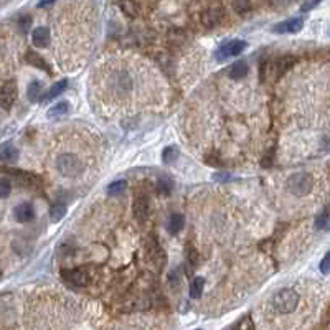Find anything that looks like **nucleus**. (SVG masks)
Segmentation results:
<instances>
[{
  "label": "nucleus",
  "mask_w": 330,
  "mask_h": 330,
  "mask_svg": "<svg viewBox=\"0 0 330 330\" xmlns=\"http://www.w3.org/2000/svg\"><path fill=\"white\" fill-rule=\"evenodd\" d=\"M286 187L294 196H306L314 188V177L307 172H297L287 178Z\"/></svg>",
  "instance_id": "3"
},
{
  "label": "nucleus",
  "mask_w": 330,
  "mask_h": 330,
  "mask_svg": "<svg viewBox=\"0 0 330 330\" xmlns=\"http://www.w3.org/2000/svg\"><path fill=\"white\" fill-rule=\"evenodd\" d=\"M64 215H66V205H64L63 202H56V203L51 205V208H50V218H51L53 223L61 221L63 218H64Z\"/></svg>",
  "instance_id": "22"
},
{
  "label": "nucleus",
  "mask_w": 330,
  "mask_h": 330,
  "mask_svg": "<svg viewBox=\"0 0 330 330\" xmlns=\"http://www.w3.org/2000/svg\"><path fill=\"white\" fill-rule=\"evenodd\" d=\"M233 9L236 13L244 15V13H248L251 10V2L249 0H233Z\"/></svg>",
  "instance_id": "27"
},
{
  "label": "nucleus",
  "mask_w": 330,
  "mask_h": 330,
  "mask_svg": "<svg viewBox=\"0 0 330 330\" xmlns=\"http://www.w3.org/2000/svg\"><path fill=\"white\" fill-rule=\"evenodd\" d=\"M61 277L68 284H71V286H76V287H83L89 282V276L83 269H63L61 271Z\"/></svg>",
  "instance_id": "5"
},
{
  "label": "nucleus",
  "mask_w": 330,
  "mask_h": 330,
  "mask_svg": "<svg viewBox=\"0 0 330 330\" xmlns=\"http://www.w3.org/2000/svg\"><path fill=\"white\" fill-rule=\"evenodd\" d=\"M294 63H295V59L292 56H282L281 59H277L274 64L269 66V68H271L269 71H274V78H277V76L284 75V73H286Z\"/></svg>",
  "instance_id": "14"
},
{
  "label": "nucleus",
  "mask_w": 330,
  "mask_h": 330,
  "mask_svg": "<svg viewBox=\"0 0 330 330\" xmlns=\"http://www.w3.org/2000/svg\"><path fill=\"white\" fill-rule=\"evenodd\" d=\"M56 0H40L38 2V7L42 9V7H48V5H51V4H55Z\"/></svg>",
  "instance_id": "34"
},
{
  "label": "nucleus",
  "mask_w": 330,
  "mask_h": 330,
  "mask_svg": "<svg viewBox=\"0 0 330 330\" xmlns=\"http://www.w3.org/2000/svg\"><path fill=\"white\" fill-rule=\"evenodd\" d=\"M56 170L66 178H76L83 174L84 165L76 154L64 152V154L56 157Z\"/></svg>",
  "instance_id": "2"
},
{
  "label": "nucleus",
  "mask_w": 330,
  "mask_h": 330,
  "mask_svg": "<svg viewBox=\"0 0 330 330\" xmlns=\"http://www.w3.org/2000/svg\"><path fill=\"white\" fill-rule=\"evenodd\" d=\"M149 210H150V205H149V196L145 193H139L134 198V207H132V211H134V216L137 221L144 223L145 220L149 218Z\"/></svg>",
  "instance_id": "6"
},
{
  "label": "nucleus",
  "mask_w": 330,
  "mask_h": 330,
  "mask_svg": "<svg viewBox=\"0 0 330 330\" xmlns=\"http://www.w3.org/2000/svg\"><path fill=\"white\" fill-rule=\"evenodd\" d=\"M244 50H246V42H243V40H229V42H224L218 46L215 56L218 61H226L228 58L241 55Z\"/></svg>",
  "instance_id": "4"
},
{
  "label": "nucleus",
  "mask_w": 330,
  "mask_h": 330,
  "mask_svg": "<svg viewBox=\"0 0 330 330\" xmlns=\"http://www.w3.org/2000/svg\"><path fill=\"white\" fill-rule=\"evenodd\" d=\"M203 287H205L203 277H195V279L190 282V297L191 299H198V297H202Z\"/></svg>",
  "instance_id": "23"
},
{
  "label": "nucleus",
  "mask_w": 330,
  "mask_h": 330,
  "mask_svg": "<svg viewBox=\"0 0 330 330\" xmlns=\"http://www.w3.org/2000/svg\"><path fill=\"white\" fill-rule=\"evenodd\" d=\"M42 89H43V84L38 81V79H33V81L28 84V88H26V97H28L30 103H38L40 96H42Z\"/></svg>",
  "instance_id": "18"
},
{
  "label": "nucleus",
  "mask_w": 330,
  "mask_h": 330,
  "mask_svg": "<svg viewBox=\"0 0 330 330\" xmlns=\"http://www.w3.org/2000/svg\"><path fill=\"white\" fill-rule=\"evenodd\" d=\"M12 193V183L9 178L0 177V198H7Z\"/></svg>",
  "instance_id": "28"
},
{
  "label": "nucleus",
  "mask_w": 330,
  "mask_h": 330,
  "mask_svg": "<svg viewBox=\"0 0 330 330\" xmlns=\"http://www.w3.org/2000/svg\"><path fill=\"white\" fill-rule=\"evenodd\" d=\"M30 25H31V17L30 15H22L18 18V26H20V30H22V31H28Z\"/></svg>",
  "instance_id": "31"
},
{
  "label": "nucleus",
  "mask_w": 330,
  "mask_h": 330,
  "mask_svg": "<svg viewBox=\"0 0 330 330\" xmlns=\"http://www.w3.org/2000/svg\"><path fill=\"white\" fill-rule=\"evenodd\" d=\"M221 18H223V10L220 9V7H210V9L205 10L200 17L203 26H207V28H213V26H216L221 22Z\"/></svg>",
  "instance_id": "10"
},
{
  "label": "nucleus",
  "mask_w": 330,
  "mask_h": 330,
  "mask_svg": "<svg viewBox=\"0 0 330 330\" xmlns=\"http://www.w3.org/2000/svg\"><path fill=\"white\" fill-rule=\"evenodd\" d=\"M320 2H322V0H307V2L301 7V10H302V12H309V10L315 9V7L319 5Z\"/></svg>",
  "instance_id": "32"
},
{
  "label": "nucleus",
  "mask_w": 330,
  "mask_h": 330,
  "mask_svg": "<svg viewBox=\"0 0 330 330\" xmlns=\"http://www.w3.org/2000/svg\"><path fill=\"white\" fill-rule=\"evenodd\" d=\"M26 63H30L31 66H35V68H38V70H45L46 73H51L50 71V66L46 64V61L38 55V53H35V51H28L26 53Z\"/></svg>",
  "instance_id": "21"
},
{
  "label": "nucleus",
  "mask_w": 330,
  "mask_h": 330,
  "mask_svg": "<svg viewBox=\"0 0 330 330\" xmlns=\"http://www.w3.org/2000/svg\"><path fill=\"white\" fill-rule=\"evenodd\" d=\"M319 269H320L322 274H330V251L320 259Z\"/></svg>",
  "instance_id": "30"
},
{
  "label": "nucleus",
  "mask_w": 330,
  "mask_h": 330,
  "mask_svg": "<svg viewBox=\"0 0 330 330\" xmlns=\"http://www.w3.org/2000/svg\"><path fill=\"white\" fill-rule=\"evenodd\" d=\"M50 40H51L50 30L46 28V26H38V28H35L31 33V42L35 46H38V48H45V46H48Z\"/></svg>",
  "instance_id": "12"
},
{
  "label": "nucleus",
  "mask_w": 330,
  "mask_h": 330,
  "mask_svg": "<svg viewBox=\"0 0 330 330\" xmlns=\"http://www.w3.org/2000/svg\"><path fill=\"white\" fill-rule=\"evenodd\" d=\"M302 26H304V20L301 17H294V18H289V20H284V22L276 23L271 30H273V33H281V35H284V33L301 31Z\"/></svg>",
  "instance_id": "7"
},
{
  "label": "nucleus",
  "mask_w": 330,
  "mask_h": 330,
  "mask_svg": "<svg viewBox=\"0 0 330 330\" xmlns=\"http://www.w3.org/2000/svg\"><path fill=\"white\" fill-rule=\"evenodd\" d=\"M13 218L18 223H30L33 218H35V208L30 202H23L18 203L15 208H13Z\"/></svg>",
  "instance_id": "8"
},
{
  "label": "nucleus",
  "mask_w": 330,
  "mask_h": 330,
  "mask_svg": "<svg viewBox=\"0 0 330 330\" xmlns=\"http://www.w3.org/2000/svg\"><path fill=\"white\" fill-rule=\"evenodd\" d=\"M66 88H68V81H66V79H61V81L55 83V84H53L51 88L48 89V92L45 94L43 101H50V99H55L56 96L63 94V92L66 91Z\"/></svg>",
  "instance_id": "20"
},
{
  "label": "nucleus",
  "mask_w": 330,
  "mask_h": 330,
  "mask_svg": "<svg viewBox=\"0 0 330 330\" xmlns=\"http://www.w3.org/2000/svg\"><path fill=\"white\" fill-rule=\"evenodd\" d=\"M68 112H70V103L61 101V103H56L53 108L48 109V112H46V117H48V119H59V117L68 114Z\"/></svg>",
  "instance_id": "17"
},
{
  "label": "nucleus",
  "mask_w": 330,
  "mask_h": 330,
  "mask_svg": "<svg viewBox=\"0 0 330 330\" xmlns=\"http://www.w3.org/2000/svg\"><path fill=\"white\" fill-rule=\"evenodd\" d=\"M271 304H273V307L276 309V312L290 314L297 309V306H299V294H297L294 289L284 287L281 290H277L273 295Z\"/></svg>",
  "instance_id": "1"
},
{
  "label": "nucleus",
  "mask_w": 330,
  "mask_h": 330,
  "mask_svg": "<svg viewBox=\"0 0 330 330\" xmlns=\"http://www.w3.org/2000/svg\"><path fill=\"white\" fill-rule=\"evenodd\" d=\"M246 75H248V63L244 61V59H240V61H236L235 64H231L228 70V76L231 79H235V81H240V79Z\"/></svg>",
  "instance_id": "15"
},
{
  "label": "nucleus",
  "mask_w": 330,
  "mask_h": 330,
  "mask_svg": "<svg viewBox=\"0 0 330 330\" xmlns=\"http://www.w3.org/2000/svg\"><path fill=\"white\" fill-rule=\"evenodd\" d=\"M125 187H127V182H125V180H116V182H112L109 187H108V195H109V196L121 195L122 191L125 190Z\"/></svg>",
  "instance_id": "26"
},
{
  "label": "nucleus",
  "mask_w": 330,
  "mask_h": 330,
  "mask_svg": "<svg viewBox=\"0 0 330 330\" xmlns=\"http://www.w3.org/2000/svg\"><path fill=\"white\" fill-rule=\"evenodd\" d=\"M315 226L319 228V229H325V231H330V216H327L325 213L320 215V216L315 220Z\"/></svg>",
  "instance_id": "29"
},
{
  "label": "nucleus",
  "mask_w": 330,
  "mask_h": 330,
  "mask_svg": "<svg viewBox=\"0 0 330 330\" xmlns=\"http://www.w3.org/2000/svg\"><path fill=\"white\" fill-rule=\"evenodd\" d=\"M174 190V180L169 177V175H162L160 178L157 180V191L163 196H169Z\"/></svg>",
  "instance_id": "19"
},
{
  "label": "nucleus",
  "mask_w": 330,
  "mask_h": 330,
  "mask_svg": "<svg viewBox=\"0 0 330 330\" xmlns=\"http://www.w3.org/2000/svg\"><path fill=\"white\" fill-rule=\"evenodd\" d=\"M213 180L226 182V180H229V175H228V174H215V175H213Z\"/></svg>",
  "instance_id": "33"
},
{
  "label": "nucleus",
  "mask_w": 330,
  "mask_h": 330,
  "mask_svg": "<svg viewBox=\"0 0 330 330\" xmlns=\"http://www.w3.org/2000/svg\"><path fill=\"white\" fill-rule=\"evenodd\" d=\"M178 157V149L174 147V145H169L162 150V162L163 163H172L175 162V158Z\"/></svg>",
  "instance_id": "25"
},
{
  "label": "nucleus",
  "mask_w": 330,
  "mask_h": 330,
  "mask_svg": "<svg viewBox=\"0 0 330 330\" xmlns=\"http://www.w3.org/2000/svg\"><path fill=\"white\" fill-rule=\"evenodd\" d=\"M198 261H200V256H198V251L191 246H187V266H190V273L193 269H196L198 266Z\"/></svg>",
  "instance_id": "24"
},
{
  "label": "nucleus",
  "mask_w": 330,
  "mask_h": 330,
  "mask_svg": "<svg viewBox=\"0 0 330 330\" xmlns=\"http://www.w3.org/2000/svg\"><path fill=\"white\" fill-rule=\"evenodd\" d=\"M185 226V218L182 213H172L169 221H167V231L170 235H177L180 233L182 228Z\"/></svg>",
  "instance_id": "16"
},
{
  "label": "nucleus",
  "mask_w": 330,
  "mask_h": 330,
  "mask_svg": "<svg viewBox=\"0 0 330 330\" xmlns=\"http://www.w3.org/2000/svg\"><path fill=\"white\" fill-rule=\"evenodd\" d=\"M149 257L158 269H162L165 264H167V256H165V251L158 246L155 241H152L150 246H149Z\"/></svg>",
  "instance_id": "11"
},
{
  "label": "nucleus",
  "mask_w": 330,
  "mask_h": 330,
  "mask_svg": "<svg viewBox=\"0 0 330 330\" xmlns=\"http://www.w3.org/2000/svg\"><path fill=\"white\" fill-rule=\"evenodd\" d=\"M17 97V84L15 81H7L0 91V106L5 109H10Z\"/></svg>",
  "instance_id": "9"
},
{
  "label": "nucleus",
  "mask_w": 330,
  "mask_h": 330,
  "mask_svg": "<svg viewBox=\"0 0 330 330\" xmlns=\"http://www.w3.org/2000/svg\"><path fill=\"white\" fill-rule=\"evenodd\" d=\"M18 157H20V152H18V149L15 147V145L7 144V145H4L2 149H0V162L15 163L18 160Z\"/></svg>",
  "instance_id": "13"
}]
</instances>
